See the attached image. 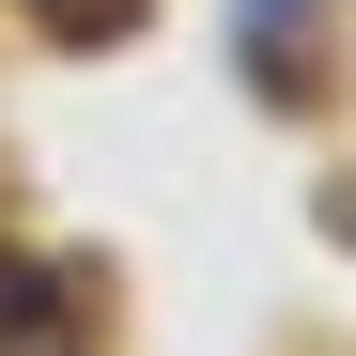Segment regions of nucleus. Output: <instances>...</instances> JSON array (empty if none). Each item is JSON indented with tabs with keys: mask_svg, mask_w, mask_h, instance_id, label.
Listing matches in <instances>:
<instances>
[{
	"mask_svg": "<svg viewBox=\"0 0 356 356\" xmlns=\"http://www.w3.org/2000/svg\"><path fill=\"white\" fill-rule=\"evenodd\" d=\"M31 16H47V31H63V47H108V31H124V16H140V0H31Z\"/></svg>",
	"mask_w": 356,
	"mask_h": 356,
	"instance_id": "obj_1",
	"label": "nucleus"
},
{
	"mask_svg": "<svg viewBox=\"0 0 356 356\" xmlns=\"http://www.w3.org/2000/svg\"><path fill=\"white\" fill-rule=\"evenodd\" d=\"M325 232H341V248H356V186H341V202H325Z\"/></svg>",
	"mask_w": 356,
	"mask_h": 356,
	"instance_id": "obj_2",
	"label": "nucleus"
}]
</instances>
